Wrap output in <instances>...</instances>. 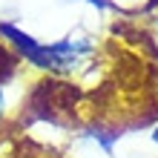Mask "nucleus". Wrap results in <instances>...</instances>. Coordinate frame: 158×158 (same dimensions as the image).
<instances>
[{"label": "nucleus", "instance_id": "f257e3e1", "mask_svg": "<svg viewBox=\"0 0 158 158\" xmlns=\"http://www.w3.org/2000/svg\"><path fill=\"white\" fill-rule=\"evenodd\" d=\"M0 38H3V43L12 46L29 66L40 69V72H52V75H58V60H55L49 43H40L35 35L23 32L20 26H15V23H9V20H0Z\"/></svg>", "mask_w": 158, "mask_h": 158}, {"label": "nucleus", "instance_id": "f03ea898", "mask_svg": "<svg viewBox=\"0 0 158 158\" xmlns=\"http://www.w3.org/2000/svg\"><path fill=\"white\" fill-rule=\"evenodd\" d=\"M86 3H89V6H95L98 12H106V9L112 6V0H86Z\"/></svg>", "mask_w": 158, "mask_h": 158}, {"label": "nucleus", "instance_id": "7ed1b4c3", "mask_svg": "<svg viewBox=\"0 0 158 158\" xmlns=\"http://www.w3.org/2000/svg\"><path fill=\"white\" fill-rule=\"evenodd\" d=\"M6 118V86L0 83V121Z\"/></svg>", "mask_w": 158, "mask_h": 158}, {"label": "nucleus", "instance_id": "20e7f679", "mask_svg": "<svg viewBox=\"0 0 158 158\" xmlns=\"http://www.w3.org/2000/svg\"><path fill=\"white\" fill-rule=\"evenodd\" d=\"M152 144L158 147V121H155V127H152Z\"/></svg>", "mask_w": 158, "mask_h": 158}]
</instances>
